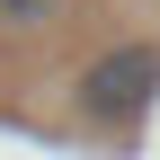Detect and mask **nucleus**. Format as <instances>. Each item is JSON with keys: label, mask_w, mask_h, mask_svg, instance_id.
Segmentation results:
<instances>
[{"label": "nucleus", "mask_w": 160, "mask_h": 160, "mask_svg": "<svg viewBox=\"0 0 160 160\" xmlns=\"http://www.w3.org/2000/svg\"><path fill=\"white\" fill-rule=\"evenodd\" d=\"M151 98H160V45H116V53H98V62L80 71V116L107 125V133L142 125Z\"/></svg>", "instance_id": "obj_1"}, {"label": "nucleus", "mask_w": 160, "mask_h": 160, "mask_svg": "<svg viewBox=\"0 0 160 160\" xmlns=\"http://www.w3.org/2000/svg\"><path fill=\"white\" fill-rule=\"evenodd\" d=\"M0 18L9 27H45V18H62V0H0Z\"/></svg>", "instance_id": "obj_2"}]
</instances>
